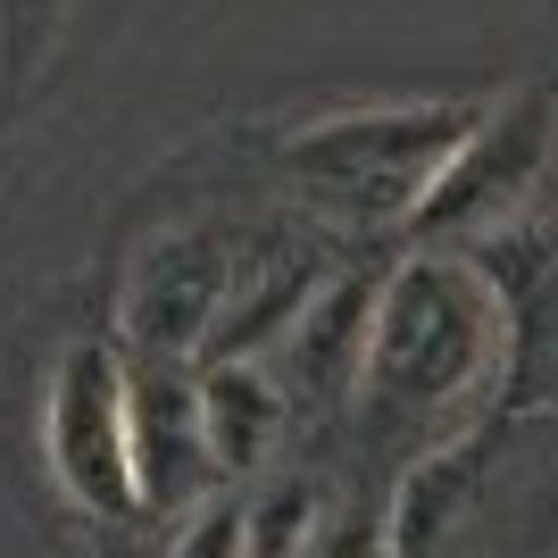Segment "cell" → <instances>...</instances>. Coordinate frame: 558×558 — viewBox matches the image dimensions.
Segmentation results:
<instances>
[{"instance_id": "cell-14", "label": "cell", "mask_w": 558, "mask_h": 558, "mask_svg": "<svg viewBox=\"0 0 558 558\" xmlns=\"http://www.w3.org/2000/svg\"><path fill=\"white\" fill-rule=\"evenodd\" d=\"M301 558H392V517L367 509V492H350V500L326 509V525Z\"/></svg>"}, {"instance_id": "cell-2", "label": "cell", "mask_w": 558, "mask_h": 558, "mask_svg": "<svg viewBox=\"0 0 558 558\" xmlns=\"http://www.w3.org/2000/svg\"><path fill=\"white\" fill-rule=\"evenodd\" d=\"M492 100H375V109H333L283 142V175L301 201L350 217V226H400L425 209V192L459 159V142L484 125Z\"/></svg>"}, {"instance_id": "cell-5", "label": "cell", "mask_w": 558, "mask_h": 558, "mask_svg": "<svg viewBox=\"0 0 558 558\" xmlns=\"http://www.w3.org/2000/svg\"><path fill=\"white\" fill-rule=\"evenodd\" d=\"M558 150V100L542 84L492 100L484 125L459 142V159L434 175L425 209L409 217V242L417 251H459V242H484L517 217V201L542 184V167Z\"/></svg>"}, {"instance_id": "cell-4", "label": "cell", "mask_w": 558, "mask_h": 558, "mask_svg": "<svg viewBox=\"0 0 558 558\" xmlns=\"http://www.w3.org/2000/svg\"><path fill=\"white\" fill-rule=\"evenodd\" d=\"M242 251H251V233L226 226V217L159 226L125 258V283H117V350L125 359H192L201 367V350H209L217 317L233 301Z\"/></svg>"}, {"instance_id": "cell-10", "label": "cell", "mask_w": 558, "mask_h": 558, "mask_svg": "<svg viewBox=\"0 0 558 558\" xmlns=\"http://www.w3.org/2000/svg\"><path fill=\"white\" fill-rule=\"evenodd\" d=\"M68 17H75V0H0V125L34 100Z\"/></svg>"}, {"instance_id": "cell-6", "label": "cell", "mask_w": 558, "mask_h": 558, "mask_svg": "<svg viewBox=\"0 0 558 558\" xmlns=\"http://www.w3.org/2000/svg\"><path fill=\"white\" fill-rule=\"evenodd\" d=\"M134 492L142 517H192L226 492L192 359H134Z\"/></svg>"}, {"instance_id": "cell-12", "label": "cell", "mask_w": 558, "mask_h": 558, "mask_svg": "<svg viewBox=\"0 0 558 558\" xmlns=\"http://www.w3.org/2000/svg\"><path fill=\"white\" fill-rule=\"evenodd\" d=\"M326 492L308 484V475H283V484H267L251 500V558H301L308 542H317V525H326Z\"/></svg>"}, {"instance_id": "cell-8", "label": "cell", "mask_w": 558, "mask_h": 558, "mask_svg": "<svg viewBox=\"0 0 558 558\" xmlns=\"http://www.w3.org/2000/svg\"><path fill=\"white\" fill-rule=\"evenodd\" d=\"M333 267H317V242L301 233H251L242 251V276H233V301L217 317L201 367H226V359H276V342L301 326V308L326 292Z\"/></svg>"}, {"instance_id": "cell-7", "label": "cell", "mask_w": 558, "mask_h": 558, "mask_svg": "<svg viewBox=\"0 0 558 558\" xmlns=\"http://www.w3.org/2000/svg\"><path fill=\"white\" fill-rule=\"evenodd\" d=\"M375 292L384 276H359V267H333L326 292L301 308V326L276 342L267 367L283 375L292 409H342L359 384H367V333H375Z\"/></svg>"}, {"instance_id": "cell-1", "label": "cell", "mask_w": 558, "mask_h": 558, "mask_svg": "<svg viewBox=\"0 0 558 558\" xmlns=\"http://www.w3.org/2000/svg\"><path fill=\"white\" fill-rule=\"evenodd\" d=\"M509 350V292L484 258L466 251H417L384 267L367 333V400L375 417H450L466 392H484Z\"/></svg>"}, {"instance_id": "cell-3", "label": "cell", "mask_w": 558, "mask_h": 558, "mask_svg": "<svg viewBox=\"0 0 558 558\" xmlns=\"http://www.w3.org/2000/svg\"><path fill=\"white\" fill-rule=\"evenodd\" d=\"M43 466L84 517H142L134 492V359L109 333H75L43 384Z\"/></svg>"}, {"instance_id": "cell-11", "label": "cell", "mask_w": 558, "mask_h": 558, "mask_svg": "<svg viewBox=\"0 0 558 558\" xmlns=\"http://www.w3.org/2000/svg\"><path fill=\"white\" fill-rule=\"evenodd\" d=\"M459 484H466V442L425 450V459L400 475V492L384 500V517H392V558H425V542H442V517H450V500H459Z\"/></svg>"}, {"instance_id": "cell-9", "label": "cell", "mask_w": 558, "mask_h": 558, "mask_svg": "<svg viewBox=\"0 0 558 558\" xmlns=\"http://www.w3.org/2000/svg\"><path fill=\"white\" fill-rule=\"evenodd\" d=\"M201 409H209V450L226 466V484L276 459V434L292 425V392H283V375L267 359L201 367Z\"/></svg>"}, {"instance_id": "cell-13", "label": "cell", "mask_w": 558, "mask_h": 558, "mask_svg": "<svg viewBox=\"0 0 558 558\" xmlns=\"http://www.w3.org/2000/svg\"><path fill=\"white\" fill-rule=\"evenodd\" d=\"M167 558H251V500H242V492H217V500H201V509L175 525Z\"/></svg>"}]
</instances>
